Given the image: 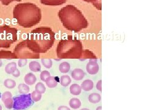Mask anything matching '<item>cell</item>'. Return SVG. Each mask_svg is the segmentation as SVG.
Instances as JSON below:
<instances>
[{"label": "cell", "instance_id": "1", "mask_svg": "<svg viewBox=\"0 0 147 110\" xmlns=\"http://www.w3.org/2000/svg\"><path fill=\"white\" fill-rule=\"evenodd\" d=\"M55 34L49 27H39L31 31L26 40L27 46L36 53H44L52 48Z\"/></svg>", "mask_w": 147, "mask_h": 110}, {"label": "cell", "instance_id": "2", "mask_svg": "<svg viewBox=\"0 0 147 110\" xmlns=\"http://www.w3.org/2000/svg\"><path fill=\"white\" fill-rule=\"evenodd\" d=\"M13 16L20 26L28 28L39 23L42 13L36 4L25 3L17 4L13 8Z\"/></svg>", "mask_w": 147, "mask_h": 110}, {"label": "cell", "instance_id": "3", "mask_svg": "<svg viewBox=\"0 0 147 110\" xmlns=\"http://www.w3.org/2000/svg\"><path fill=\"white\" fill-rule=\"evenodd\" d=\"M58 16L63 26L69 31L77 33L88 26V22L82 12L71 4L61 8Z\"/></svg>", "mask_w": 147, "mask_h": 110}, {"label": "cell", "instance_id": "4", "mask_svg": "<svg viewBox=\"0 0 147 110\" xmlns=\"http://www.w3.org/2000/svg\"><path fill=\"white\" fill-rule=\"evenodd\" d=\"M83 51L81 41L69 36L58 44L57 54L59 59H80Z\"/></svg>", "mask_w": 147, "mask_h": 110}, {"label": "cell", "instance_id": "5", "mask_svg": "<svg viewBox=\"0 0 147 110\" xmlns=\"http://www.w3.org/2000/svg\"><path fill=\"white\" fill-rule=\"evenodd\" d=\"M18 30L7 25L0 26V48H8L18 39Z\"/></svg>", "mask_w": 147, "mask_h": 110}, {"label": "cell", "instance_id": "6", "mask_svg": "<svg viewBox=\"0 0 147 110\" xmlns=\"http://www.w3.org/2000/svg\"><path fill=\"white\" fill-rule=\"evenodd\" d=\"M14 54L18 59H39V53H34L27 46L26 40L18 43L14 48Z\"/></svg>", "mask_w": 147, "mask_h": 110}, {"label": "cell", "instance_id": "7", "mask_svg": "<svg viewBox=\"0 0 147 110\" xmlns=\"http://www.w3.org/2000/svg\"><path fill=\"white\" fill-rule=\"evenodd\" d=\"M13 109L14 110H25L30 108L34 102L31 97V94H20L13 97Z\"/></svg>", "mask_w": 147, "mask_h": 110}, {"label": "cell", "instance_id": "8", "mask_svg": "<svg viewBox=\"0 0 147 110\" xmlns=\"http://www.w3.org/2000/svg\"><path fill=\"white\" fill-rule=\"evenodd\" d=\"M1 100L4 103L5 107L8 109H11L13 108V100L12 97V94L9 91H6L1 95Z\"/></svg>", "mask_w": 147, "mask_h": 110}, {"label": "cell", "instance_id": "9", "mask_svg": "<svg viewBox=\"0 0 147 110\" xmlns=\"http://www.w3.org/2000/svg\"><path fill=\"white\" fill-rule=\"evenodd\" d=\"M86 68L89 74L92 75L97 74L99 70V66L97 62V59H90L87 64Z\"/></svg>", "mask_w": 147, "mask_h": 110}, {"label": "cell", "instance_id": "10", "mask_svg": "<svg viewBox=\"0 0 147 110\" xmlns=\"http://www.w3.org/2000/svg\"><path fill=\"white\" fill-rule=\"evenodd\" d=\"M71 76L74 80L80 81L84 79L85 76V73L81 68H76L71 72Z\"/></svg>", "mask_w": 147, "mask_h": 110}, {"label": "cell", "instance_id": "11", "mask_svg": "<svg viewBox=\"0 0 147 110\" xmlns=\"http://www.w3.org/2000/svg\"><path fill=\"white\" fill-rule=\"evenodd\" d=\"M41 4L46 6H60L66 2V0H40Z\"/></svg>", "mask_w": 147, "mask_h": 110}, {"label": "cell", "instance_id": "12", "mask_svg": "<svg viewBox=\"0 0 147 110\" xmlns=\"http://www.w3.org/2000/svg\"><path fill=\"white\" fill-rule=\"evenodd\" d=\"M98 59V58L93 52H91L90 50H84V51H82L81 57L79 59L81 61H85V59Z\"/></svg>", "mask_w": 147, "mask_h": 110}, {"label": "cell", "instance_id": "13", "mask_svg": "<svg viewBox=\"0 0 147 110\" xmlns=\"http://www.w3.org/2000/svg\"><path fill=\"white\" fill-rule=\"evenodd\" d=\"M12 59L17 58L14 53H12L11 51H7V50H0V59Z\"/></svg>", "mask_w": 147, "mask_h": 110}, {"label": "cell", "instance_id": "14", "mask_svg": "<svg viewBox=\"0 0 147 110\" xmlns=\"http://www.w3.org/2000/svg\"><path fill=\"white\" fill-rule=\"evenodd\" d=\"M24 80L25 83L28 85L31 86L33 85L37 81L36 76L33 74V73H28L25 76Z\"/></svg>", "mask_w": 147, "mask_h": 110}, {"label": "cell", "instance_id": "15", "mask_svg": "<svg viewBox=\"0 0 147 110\" xmlns=\"http://www.w3.org/2000/svg\"><path fill=\"white\" fill-rule=\"evenodd\" d=\"M80 87L85 91H90L94 88L93 81L91 80H85L82 82Z\"/></svg>", "mask_w": 147, "mask_h": 110}, {"label": "cell", "instance_id": "16", "mask_svg": "<svg viewBox=\"0 0 147 110\" xmlns=\"http://www.w3.org/2000/svg\"><path fill=\"white\" fill-rule=\"evenodd\" d=\"M57 77L50 76L45 80V83L49 88H54L58 85V81L57 80Z\"/></svg>", "mask_w": 147, "mask_h": 110}, {"label": "cell", "instance_id": "17", "mask_svg": "<svg viewBox=\"0 0 147 110\" xmlns=\"http://www.w3.org/2000/svg\"><path fill=\"white\" fill-rule=\"evenodd\" d=\"M30 70L34 72H39L41 70V66L38 61H33L29 64Z\"/></svg>", "mask_w": 147, "mask_h": 110}, {"label": "cell", "instance_id": "18", "mask_svg": "<svg viewBox=\"0 0 147 110\" xmlns=\"http://www.w3.org/2000/svg\"><path fill=\"white\" fill-rule=\"evenodd\" d=\"M70 93L74 95H79L82 92V88L78 84H73L70 86Z\"/></svg>", "mask_w": 147, "mask_h": 110}, {"label": "cell", "instance_id": "19", "mask_svg": "<svg viewBox=\"0 0 147 110\" xmlns=\"http://www.w3.org/2000/svg\"><path fill=\"white\" fill-rule=\"evenodd\" d=\"M101 100V96L98 93H92L88 96V100L91 103H99Z\"/></svg>", "mask_w": 147, "mask_h": 110}, {"label": "cell", "instance_id": "20", "mask_svg": "<svg viewBox=\"0 0 147 110\" xmlns=\"http://www.w3.org/2000/svg\"><path fill=\"white\" fill-rule=\"evenodd\" d=\"M69 106L74 109H79L81 107L80 100L77 98H72L69 101Z\"/></svg>", "mask_w": 147, "mask_h": 110}, {"label": "cell", "instance_id": "21", "mask_svg": "<svg viewBox=\"0 0 147 110\" xmlns=\"http://www.w3.org/2000/svg\"><path fill=\"white\" fill-rule=\"evenodd\" d=\"M17 69V64L15 62H11L8 63L5 67V72L7 74H12V73Z\"/></svg>", "mask_w": 147, "mask_h": 110}, {"label": "cell", "instance_id": "22", "mask_svg": "<svg viewBox=\"0 0 147 110\" xmlns=\"http://www.w3.org/2000/svg\"><path fill=\"white\" fill-rule=\"evenodd\" d=\"M71 66L70 64L67 62H63L59 64V70L60 72L63 73H68L70 70Z\"/></svg>", "mask_w": 147, "mask_h": 110}, {"label": "cell", "instance_id": "23", "mask_svg": "<svg viewBox=\"0 0 147 110\" xmlns=\"http://www.w3.org/2000/svg\"><path fill=\"white\" fill-rule=\"evenodd\" d=\"M59 81H60V83L62 86L67 87L71 82V78L68 75H63L61 76Z\"/></svg>", "mask_w": 147, "mask_h": 110}, {"label": "cell", "instance_id": "24", "mask_svg": "<svg viewBox=\"0 0 147 110\" xmlns=\"http://www.w3.org/2000/svg\"><path fill=\"white\" fill-rule=\"evenodd\" d=\"M18 90L19 93L21 94H26L30 92V87L26 84L21 83L18 86Z\"/></svg>", "mask_w": 147, "mask_h": 110}, {"label": "cell", "instance_id": "25", "mask_svg": "<svg viewBox=\"0 0 147 110\" xmlns=\"http://www.w3.org/2000/svg\"><path fill=\"white\" fill-rule=\"evenodd\" d=\"M4 86L7 89H13L16 86V82L12 79H6L4 81Z\"/></svg>", "mask_w": 147, "mask_h": 110}, {"label": "cell", "instance_id": "26", "mask_svg": "<svg viewBox=\"0 0 147 110\" xmlns=\"http://www.w3.org/2000/svg\"><path fill=\"white\" fill-rule=\"evenodd\" d=\"M35 89H36V91H37L38 93H39L41 94L45 93L46 91L45 86H44V85L42 83V82H39L36 85Z\"/></svg>", "mask_w": 147, "mask_h": 110}, {"label": "cell", "instance_id": "27", "mask_svg": "<svg viewBox=\"0 0 147 110\" xmlns=\"http://www.w3.org/2000/svg\"><path fill=\"white\" fill-rule=\"evenodd\" d=\"M31 97L34 102H37L41 100V98H42V94L34 91L31 94Z\"/></svg>", "mask_w": 147, "mask_h": 110}, {"label": "cell", "instance_id": "28", "mask_svg": "<svg viewBox=\"0 0 147 110\" xmlns=\"http://www.w3.org/2000/svg\"><path fill=\"white\" fill-rule=\"evenodd\" d=\"M41 62H42V65L47 68H50L52 67L53 62L51 59H41Z\"/></svg>", "mask_w": 147, "mask_h": 110}, {"label": "cell", "instance_id": "29", "mask_svg": "<svg viewBox=\"0 0 147 110\" xmlns=\"http://www.w3.org/2000/svg\"><path fill=\"white\" fill-rule=\"evenodd\" d=\"M50 76V73L49 71L47 70H44L42 72H41L40 75V78L42 81H45L46 79L49 76Z\"/></svg>", "mask_w": 147, "mask_h": 110}, {"label": "cell", "instance_id": "30", "mask_svg": "<svg viewBox=\"0 0 147 110\" xmlns=\"http://www.w3.org/2000/svg\"><path fill=\"white\" fill-rule=\"evenodd\" d=\"M27 64V60L26 59H20L18 61V66L20 67H24Z\"/></svg>", "mask_w": 147, "mask_h": 110}, {"label": "cell", "instance_id": "31", "mask_svg": "<svg viewBox=\"0 0 147 110\" xmlns=\"http://www.w3.org/2000/svg\"><path fill=\"white\" fill-rule=\"evenodd\" d=\"M21 0H0L2 4L4 6H8L9 4L12 3L13 1H20Z\"/></svg>", "mask_w": 147, "mask_h": 110}, {"label": "cell", "instance_id": "32", "mask_svg": "<svg viewBox=\"0 0 147 110\" xmlns=\"http://www.w3.org/2000/svg\"><path fill=\"white\" fill-rule=\"evenodd\" d=\"M96 89L100 92L102 91V80H100L96 84Z\"/></svg>", "mask_w": 147, "mask_h": 110}, {"label": "cell", "instance_id": "33", "mask_svg": "<svg viewBox=\"0 0 147 110\" xmlns=\"http://www.w3.org/2000/svg\"><path fill=\"white\" fill-rule=\"evenodd\" d=\"M12 75L13 76L17 78V77H18V76L20 75V72L19 70H18V68H17V69L12 73Z\"/></svg>", "mask_w": 147, "mask_h": 110}, {"label": "cell", "instance_id": "34", "mask_svg": "<svg viewBox=\"0 0 147 110\" xmlns=\"http://www.w3.org/2000/svg\"><path fill=\"white\" fill-rule=\"evenodd\" d=\"M58 110H71V109L67 106H60L58 107Z\"/></svg>", "mask_w": 147, "mask_h": 110}, {"label": "cell", "instance_id": "35", "mask_svg": "<svg viewBox=\"0 0 147 110\" xmlns=\"http://www.w3.org/2000/svg\"><path fill=\"white\" fill-rule=\"evenodd\" d=\"M84 1H85L86 3H92L94 5H95L96 3H97L98 1V0H83Z\"/></svg>", "mask_w": 147, "mask_h": 110}, {"label": "cell", "instance_id": "36", "mask_svg": "<svg viewBox=\"0 0 147 110\" xmlns=\"http://www.w3.org/2000/svg\"><path fill=\"white\" fill-rule=\"evenodd\" d=\"M96 110H102V107L101 106H99L98 107H97V108H96Z\"/></svg>", "mask_w": 147, "mask_h": 110}, {"label": "cell", "instance_id": "37", "mask_svg": "<svg viewBox=\"0 0 147 110\" xmlns=\"http://www.w3.org/2000/svg\"><path fill=\"white\" fill-rule=\"evenodd\" d=\"M2 65H3V62H2L1 59H0V67H1L2 66Z\"/></svg>", "mask_w": 147, "mask_h": 110}, {"label": "cell", "instance_id": "38", "mask_svg": "<svg viewBox=\"0 0 147 110\" xmlns=\"http://www.w3.org/2000/svg\"><path fill=\"white\" fill-rule=\"evenodd\" d=\"M80 110H90V109H88V108H82Z\"/></svg>", "mask_w": 147, "mask_h": 110}, {"label": "cell", "instance_id": "39", "mask_svg": "<svg viewBox=\"0 0 147 110\" xmlns=\"http://www.w3.org/2000/svg\"><path fill=\"white\" fill-rule=\"evenodd\" d=\"M0 110H2V106L0 105Z\"/></svg>", "mask_w": 147, "mask_h": 110}, {"label": "cell", "instance_id": "40", "mask_svg": "<svg viewBox=\"0 0 147 110\" xmlns=\"http://www.w3.org/2000/svg\"><path fill=\"white\" fill-rule=\"evenodd\" d=\"M1 98V92H0V99Z\"/></svg>", "mask_w": 147, "mask_h": 110}]
</instances>
